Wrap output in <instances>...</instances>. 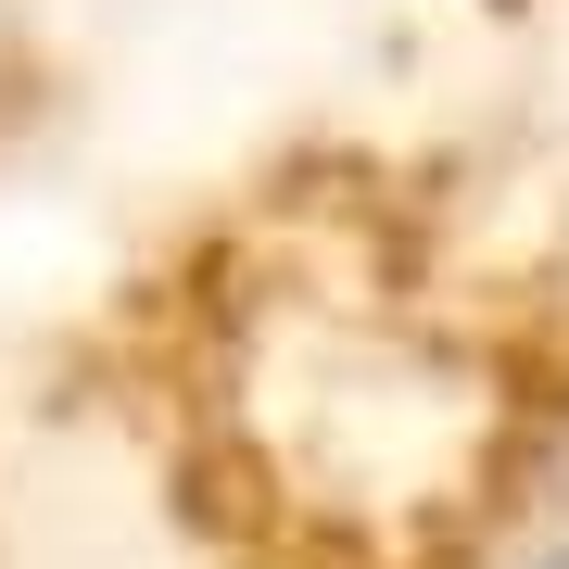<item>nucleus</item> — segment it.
<instances>
[{
  "label": "nucleus",
  "instance_id": "f03ea898",
  "mask_svg": "<svg viewBox=\"0 0 569 569\" xmlns=\"http://www.w3.org/2000/svg\"><path fill=\"white\" fill-rule=\"evenodd\" d=\"M0 569H13V531H0Z\"/></svg>",
  "mask_w": 569,
  "mask_h": 569
},
{
  "label": "nucleus",
  "instance_id": "f257e3e1",
  "mask_svg": "<svg viewBox=\"0 0 569 569\" xmlns=\"http://www.w3.org/2000/svg\"><path fill=\"white\" fill-rule=\"evenodd\" d=\"M63 418L152 569H569V190L305 140L127 266Z\"/></svg>",
  "mask_w": 569,
  "mask_h": 569
}]
</instances>
